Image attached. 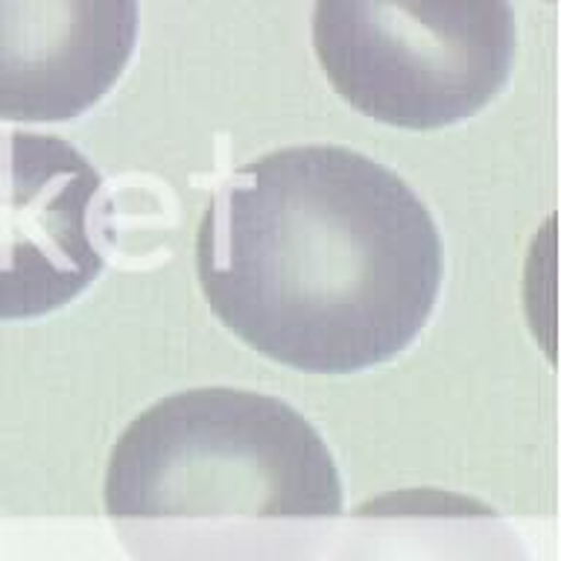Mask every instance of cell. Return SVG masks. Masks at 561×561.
<instances>
[{"instance_id": "cell-1", "label": "cell", "mask_w": 561, "mask_h": 561, "mask_svg": "<svg viewBox=\"0 0 561 561\" xmlns=\"http://www.w3.org/2000/svg\"><path fill=\"white\" fill-rule=\"evenodd\" d=\"M214 316L307 375L383 366L427 328L442 237L419 193L345 147H287L219 184L196 231Z\"/></svg>"}, {"instance_id": "cell-2", "label": "cell", "mask_w": 561, "mask_h": 561, "mask_svg": "<svg viewBox=\"0 0 561 561\" xmlns=\"http://www.w3.org/2000/svg\"><path fill=\"white\" fill-rule=\"evenodd\" d=\"M114 524L175 517L333 520L342 480L310 421L280 398L199 386L167 394L114 442L103 485Z\"/></svg>"}, {"instance_id": "cell-3", "label": "cell", "mask_w": 561, "mask_h": 561, "mask_svg": "<svg viewBox=\"0 0 561 561\" xmlns=\"http://www.w3.org/2000/svg\"><path fill=\"white\" fill-rule=\"evenodd\" d=\"M313 47L333 91L398 129H445L506 88L508 0H316Z\"/></svg>"}, {"instance_id": "cell-4", "label": "cell", "mask_w": 561, "mask_h": 561, "mask_svg": "<svg viewBox=\"0 0 561 561\" xmlns=\"http://www.w3.org/2000/svg\"><path fill=\"white\" fill-rule=\"evenodd\" d=\"M100 170L59 135L0 129V322L50 316L105 270Z\"/></svg>"}, {"instance_id": "cell-5", "label": "cell", "mask_w": 561, "mask_h": 561, "mask_svg": "<svg viewBox=\"0 0 561 561\" xmlns=\"http://www.w3.org/2000/svg\"><path fill=\"white\" fill-rule=\"evenodd\" d=\"M138 42V0H0V121L65 123L103 100Z\"/></svg>"}]
</instances>
